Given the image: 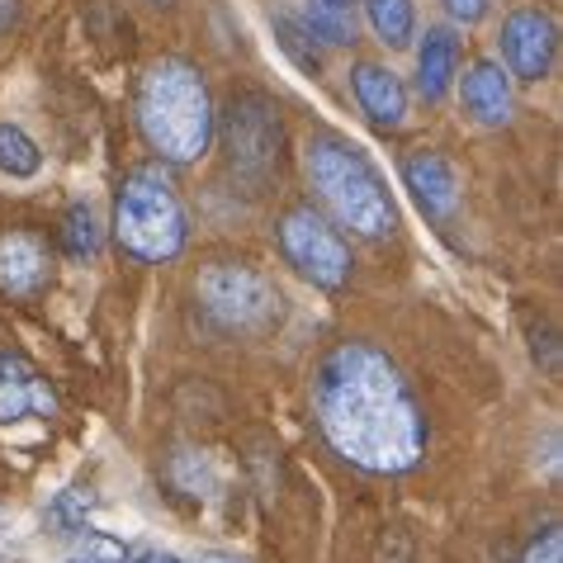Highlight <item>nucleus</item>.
I'll return each instance as SVG.
<instances>
[{
  "label": "nucleus",
  "mask_w": 563,
  "mask_h": 563,
  "mask_svg": "<svg viewBox=\"0 0 563 563\" xmlns=\"http://www.w3.org/2000/svg\"><path fill=\"white\" fill-rule=\"evenodd\" d=\"M327 445L365 474H408L427 460L431 427L402 365L374 341H336L312 379Z\"/></svg>",
  "instance_id": "nucleus-1"
},
{
  "label": "nucleus",
  "mask_w": 563,
  "mask_h": 563,
  "mask_svg": "<svg viewBox=\"0 0 563 563\" xmlns=\"http://www.w3.org/2000/svg\"><path fill=\"white\" fill-rule=\"evenodd\" d=\"M133 114H137L143 143L170 166H190L213 147L218 114H213L209 81L185 57L152 62L143 71V81H137Z\"/></svg>",
  "instance_id": "nucleus-2"
},
{
  "label": "nucleus",
  "mask_w": 563,
  "mask_h": 563,
  "mask_svg": "<svg viewBox=\"0 0 563 563\" xmlns=\"http://www.w3.org/2000/svg\"><path fill=\"white\" fill-rule=\"evenodd\" d=\"M303 170L312 195L322 199V209L336 218V228H351L365 242H384L398 228V209L388 195L384 176L355 143L341 133H312L303 147Z\"/></svg>",
  "instance_id": "nucleus-3"
},
{
  "label": "nucleus",
  "mask_w": 563,
  "mask_h": 563,
  "mask_svg": "<svg viewBox=\"0 0 563 563\" xmlns=\"http://www.w3.org/2000/svg\"><path fill=\"white\" fill-rule=\"evenodd\" d=\"M114 238L133 261L166 265L185 252L190 218L162 166H133L114 199Z\"/></svg>",
  "instance_id": "nucleus-4"
},
{
  "label": "nucleus",
  "mask_w": 563,
  "mask_h": 563,
  "mask_svg": "<svg viewBox=\"0 0 563 563\" xmlns=\"http://www.w3.org/2000/svg\"><path fill=\"white\" fill-rule=\"evenodd\" d=\"M199 303L228 332H265L279 318V294L271 289V279L238 261L205 265V275H199Z\"/></svg>",
  "instance_id": "nucleus-5"
},
{
  "label": "nucleus",
  "mask_w": 563,
  "mask_h": 563,
  "mask_svg": "<svg viewBox=\"0 0 563 563\" xmlns=\"http://www.w3.org/2000/svg\"><path fill=\"white\" fill-rule=\"evenodd\" d=\"M279 252H285V261L318 289H341L351 279V265H355L336 223H327L312 205H299L279 218Z\"/></svg>",
  "instance_id": "nucleus-6"
},
{
  "label": "nucleus",
  "mask_w": 563,
  "mask_h": 563,
  "mask_svg": "<svg viewBox=\"0 0 563 563\" xmlns=\"http://www.w3.org/2000/svg\"><path fill=\"white\" fill-rule=\"evenodd\" d=\"M223 143L232 156V170L246 180H265L279 170V152H285V129H279V109L261 96V90H242L228 100L223 114Z\"/></svg>",
  "instance_id": "nucleus-7"
},
{
  "label": "nucleus",
  "mask_w": 563,
  "mask_h": 563,
  "mask_svg": "<svg viewBox=\"0 0 563 563\" xmlns=\"http://www.w3.org/2000/svg\"><path fill=\"white\" fill-rule=\"evenodd\" d=\"M497 43H503V71L511 76V81L521 86H536L544 81V76L554 71V57H559V24L550 10L540 5H521L511 10L503 20V34H497Z\"/></svg>",
  "instance_id": "nucleus-8"
},
{
  "label": "nucleus",
  "mask_w": 563,
  "mask_h": 563,
  "mask_svg": "<svg viewBox=\"0 0 563 563\" xmlns=\"http://www.w3.org/2000/svg\"><path fill=\"white\" fill-rule=\"evenodd\" d=\"M53 285V252L38 232L29 228H10L0 232V289L10 299H38Z\"/></svg>",
  "instance_id": "nucleus-9"
},
{
  "label": "nucleus",
  "mask_w": 563,
  "mask_h": 563,
  "mask_svg": "<svg viewBox=\"0 0 563 563\" xmlns=\"http://www.w3.org/2000/svg\"><path fill=\"white\" fill-rule=\"evenodd\" d=\"M402 185L412 190L417 209L435 218V223H450L460 209V176L455 166L445 162L441 152H412L408 162H402Z\"/></svg>",
  "instance_id": "nucleus-10"
},
{
  "label": "nucleus",
  "mask_w": 563,
  "mask_h": 563,
  "mask_svg": "<svg viewBox=\"0 0 563 563\" xmlns=\"http://www.w3.org/2000/svg\"><path fill=\"white\" fill-rule=\"evenodd\" d=\"M351 90H355V104L374 129H402L408 119V86L394 67L384 62H355L351 67Z\"/></svg>",
  "instance_id": "nucleus-11"
},
{
  "label": "nucleus",
  "mask_w": 563,
  "mask_h": 563,
  "mask_svg": "<svg viewBox=\"0 0 563 563\" xmlns=\"http://www.w3.org/2000/svg\"><path fill=\"white\" fill-rule=\"evenodd\" d=\"M20 417H57V394L20 351H5L0 355V421Z\"/></svg>",
  "instance_id": "nucleus-12"
},
{
  "label": "nucleus",
  "mask_w": 563,
  "mask_h": 563,
  "mask_svg": "<svg viewBox=\"0 0 563 563\" xmlns=\"http://www.w3.org/2000/svg\"><path fill=\"white\" fill-rule=\"evenodd\" d=\"M460 96H464L468 119L483 123V129H503L511 119V76L503 71L497 57H478L474 67L464 71Z\"/></svg>",
  "instance_id": "nucleus-13"
},
{
  "label": "nucleus",
  "mask_w": 563,
  "mask_h": 563,
  "mask_svg": "<svg viewBox=\"0 0 563 563\" xmlns=\"http://www.w3.org/2000/svg\"><path fill=\"white\" fill-rule=\"evenodd\" d=\"M460 76V34L450 24H431L417 48V96L427 104H441Z\"/></svg>",
  "instance_id": "nucleus-14"
},
{
  "label": "nucleus",
  "mask_w": 563,
  "mask_h": 563,
  "mask_svg": "<svg viewBox=\"0 0 563 563\" xmlns=\"http://www.w3.org/2000/svg\"><path fill=\"white\" fill-rule=\"evenodd\" d=\"M365 20L384 48H412L417 38V5L412 0H365Z\"/></svg>",
  "instance_id": "nucleus-15"
},
{
  "label": "nucleus",
  "mask_w": 563,
  "mask_h": 563,
  "mask_svg": "<svg viewBox=\"0 0 563 563\" xmlns=\"http://www.w3.org/2000/svg\"><path fill=\"white\" fill-rule=\"evenodd\" d=\"M43 170V152L38 143L29 137L20 123H0V176L10 180H29Z\"/></svg>",
  "instance_id": "nucleus-16"
},
{
  "label": "nucleus",
  "mask_w": 563,
  "mask_h": 563,
  "mask_svg": "<svg viewBox=\"0 0 563 563\" xmlns=\"http://www.w3.org/2000/svg\"><path fill=\"white\" fill-rule=\"evenodd\" d=\"M299 24L308 29V38L318 43V48H346L355 43V14L351 10H332V5H312L299 14Z\"/></svg>",
  "instance_id": "nucleus-17"
},
{
  "label": "nucleus",
  "mask_w": 563,
  "mask_h": 563,
  "mask_svg": "<svg viewBox=\"0 0 563 563\" xmlns=\"http://www.w3.org/2000/svg\"><path fill=\"white\" fill-rule=\"evenodd\" d=\"M90 511H96V493L90 488H62L48 503V526H57L62 536H81Z\"/></svg>",
  "instance_id": "nucleus-18"
},
{
  "label": "nucleus",
  "mask_w": 563,
  "mask_h": 563,
  "mask_svg": "<svg viewBox=\"0 0 563 563\" xmlns=\"http://www.w3.org/2000/svg\"><path fill=\"white\" fill-rule=\"evenodd\" d=\"M62 246H67L71 261H86V256L100 252V223H96V213H90L86 205L67 209V223H62Z\"/></svg>",
  "instance_id": "nucleus-19"
},
{
  "label": "nucleus",
  "mask_w": 563,
  "mask_h": 563,
  "mask_svg": "<svg viewBox=\"0 0 563 563\" xmlns=\"http://www.w3.org/2000/svg\"><path fill=\"white\" fill-rule=\"evenodd\" d=\"M275 34H279V48H285L294 62H299L303 71H318L322 67V57H318V43L308 38V29L294 20V14H279L275 20Z\"/></svg>",
  "instance_id": "nucleus-20"
},
{
  "label": "nucleus",
  "mask_w": 563,
  "mask_h": 563,
  "mask_svg": "<svg viewBox=\"0 0 563 563\" xmlns=\"http://www.w3.org/2000/svg\"><path fill=\"white\" fill-rule=\"evenodd\" d=\"M71 563H129V550H123V540L104 536V530H81Z\"/></svg>",
  "instance_id": "nucleus-21"
},
{
  "label": "nucleus",
  "mask_w": 563,
  "mask_h": 563,
  "mask_svg": "<svg viewBox=\"0 0 563 563\" xmlns=\"http://www.w3.org/2000/svg\"><path fill=\"white\" fill-rule=\"evenodd\" d=\"M521 563H563V530L559 526H544V536H536L526 544Z\"/></svg>",
  "instance_id": "nucleus-22"
},
{
  "label": "nucleus",
  "mask_w": 563,
  "mask_h": 563,
  "mask_svg": "<svg viewBox=\"0 0 563 563\" xmlns=\"http://www.w3.org/2000/svg\"><path fill=\"white\" fill-rule=\"evenodd\" d=\"M455 24H483L493 14V0H441Z\"/></svg>",
  "instance_id": "nucleus-23"
},
{
  "label": "nucleus",
  "mask_w": 563,
  "mask_h": 563,
  "mask_svg": "<svg viewBox=\"0 0 563 563\" xmlns=\"http://www.w3.org/2000/svg\"><path fill=\"white\" fill-rule=\"evenodd\" d=\"M133 563H185V559H180V554H170V550H143Z\"/></svg>",
  "instance_id": "nucleus-24"
},
{
  "label": "nucleus",
  "mask_w": 563,
  "mask_h": 563,
  "mask_svg": "<svg viewBox=\"0 0 563 563\" xmlns=\"http://www.w3.org/2000/svg\"><path fill=\"white\" fill-rule=\"evenodd\" d=\"M195 563H242V559H238V554H223V550H205Z\"/></svg>",
  "instance_id": "nucleus-25"
},
{
  "label": "nucleus",
  "mask_w": 563,
  "mask_h": 563,
  "mask_svg": "<svg viewBox=\"0 0 563 563\" xmlns=\"http://www.w3.org/2000/svg\"><path fill=\"white\" fill-rule=\"evenodd\" d=\"M14 24V0H0V34Z\"/></svg>",
  "instance_id": "nucleus-26"
},
{
  "label": "nucleus",
  "mask_w": 563,
  "mask_h": 563,
  "mask_svg": "<svg viewBox=\"0 0 563 563\" xmlns=\"http://www.w3.org/2000/svg\"><path fill=\"white\" fill-rule=\"evenodd\" d=\"M318 5H332V10H351L355 0H318Z\"/></svg>",
  "instance_id": "nucleus-27"
},
{
  "label": "nucleus",
  "mask_w": 563,
  "mask_h": 563,
  "mask_svg": "<svg viewBox=\"0 0 563 563\" xmlns=\"http://www.w3.org/2000/svg\"><path fill=\"white\" fill-rule=\"evenodd\" d=\"M162 5H166V0H162Z\"/></svg>",
  "instance_id": "nucleus-28"
}]
</instances>
